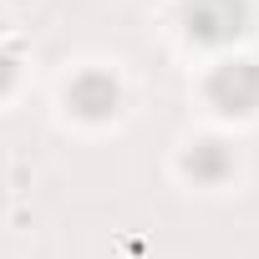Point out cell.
<instances>
[{"instance_id":"1","label":"cell","mask_w":259,"mask_h":259,"mask_svg":"<svg viewBox=\"0 0 259 259\" xmlns=\"http://www.w3.org/2000/svg\"><path fill=\"white\" fill-rule=\"evenodd\" d=\"M249 0H178V21L198 46H234L249 31Z\"/></svg>"},{"instance_id":"2","label":"cell","mask_w":259,"mask_h":259,"mask_svg":"<svg viewBox=\"0 0 259 259\" xmlns=\"http://www.w3.org/2000/svg\"><path fill=\"white\" fill-rule=\"evenodd\" d=\"M208 102L224 117H249L259 107V61L249 56H229L208 71Z\"/></svg>"},{"instance_id":"3","label":"cell","mask_w":259,"mask_h":259,"mask_svg":"<svg viewBox=\"0 0 259 259\" xmlns=\"http://www.w3.org/2000/svg\"><path fill=\"white\" fill-rule=\"evenodd\" d=\"M66 107H71L76 117H87V122H107V117H117V107H122V87H117L112 71L87 66V71L71 76V87H66Z\"/></svg>"},{"instance_id":"4","label":"cell","mask_w":259,"mask_h":259,"mask_svg":"<svg viewBox=\"0 0 259 259\" xmlns=\"http://www.w3.org/2000/svg\"><path fill=\"white\" fill-rule=\"evenodd\" d=\"M183 168H188V178L193 183H203V188H213V183H224L229 173H234V153H229V143H219V138H203L188 158H183Z\"/></svg>"},{"instance_id":"5","label":"cell","mask_w":259,"mask_h":259,"mask_svg":"<svg viewBox=\"0 0 259 259\" xmlns=\"http://www.w3.org/2000/svg\"><path fill=\"white\" fill-rule=\"evenodd\" d=\"M11 87H16V56L0 46V92H11Z\"/></svg>"}]
</instances>
